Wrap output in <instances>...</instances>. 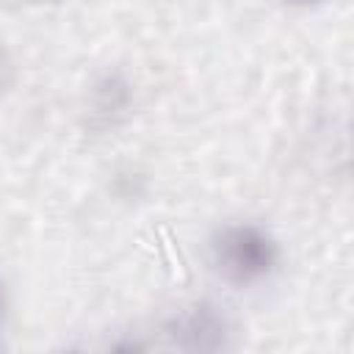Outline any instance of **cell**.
I'll use <instances>...</instances> for the list:
<instances>
[{
	"instance_id": "6da1fadb",
	"label": "cell",
	"mask_w": 354,
	"mask_h": 354,
	"mask_svg": "<svg viewBox=\"0 0 354 354\" xmlns=\"http://www.w3.org/2000/svg\"><path fill=\"white\" fill-rule=\"evenodd\" d=\"M207 260L221 282L243 290L266 285L279 271L282 249L266 224L238 218L224 221L210 232Z\"/></svg>"
},
{
	"instance_id": "8992f818",
	"label": "cell",
	"mask_w": 354,
	"mask_h": 354,
	"mask_svg": "<svg viewBox=\"0 0 354 354\" xmlns=\"http://www.w3.org/2000/svg\"><path fill=\"white\" fill-rule=\"evenodd\" d=\"M279 3L288 6V8H296V11H313V8H321L332 0H279Z\"/></svg>"
},
{
	"instance_id": "5b68a950",
	"label": "cell",
	"mask_w": 354,
	"mask_h": 354,
	"mask_svg": "<svg viewBox=\"0 0 354 354\" xmlns=\"http://www.w3.org/2000/svg\"><path fill=\"white\" fill-rule=\"evenodd\" d=\"M8 313H11V293H8L6 279H0V346H3L6 326H8Z\"/></svg>"
},
{
	"instance_id": "277c9868",
	"label": "cell",
	"mask_w": 354,
	"mask_h": 354,
	"mask_svg": "<svg viewBox=\"0 0 354 354\" xmlns=\"http://www.w3.org/2000/svg\"><path fill=\"white\" fill-rule=\"evenodd\" d=\"M11 72H14V66H11V55H8V50H6V44L0 41V97L8 91V86H11Z\"/></svg>"
},
{
	"instance_id": "3957f363",
	"label": "cell",
	"mask_w": 354,
	"mask_h": 354,
	"mask_svg": "<svg viewBox=\"0 0 354 354\" xmlns=\"http://www.w3.org/2000/svg\"><path fill=\"white\" fill-rule=\"evenodd\" d=\"M133 108V86L122 72H105L88 88V124L97 130H113L119 122L130 116Z\"/></svg>"
},
{
	"instance_id": "7a4b0ae2",
	"label": "cell",
	"mask_w": 354,
	"mask_h": 354,
	"mask_svg": "<svg viewBox=\"0 0 354 354\" xmlns=\"http://www.w3.org/2000/svg\"><path fill=\"white\" fill-rule=\"evenodd\" d=\"M169 340L180 351H224L232 340V324L210 299H196L183 304L166 324Z\"/></svg>"
}]
</instances>
